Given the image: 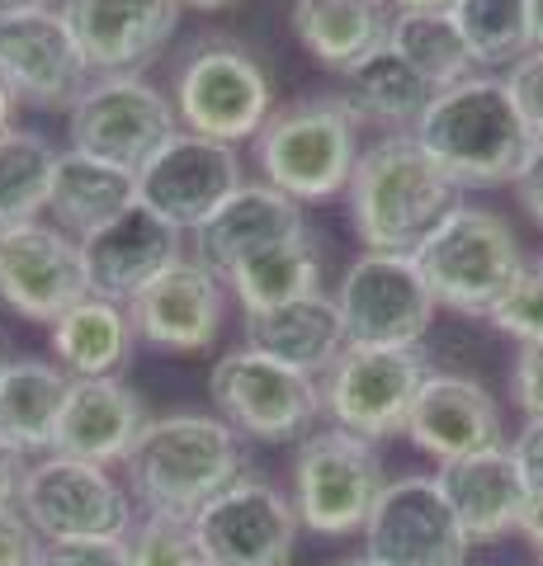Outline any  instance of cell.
<instances>
[{
    "mask_svg": "<svg viewBox=\"0 0 543 566\" xmlns=\"http://www.w3.org/2000/svg\"><path fill=\"white\" fill-rule=\"evenodd\" d=\"M505 449H511L515 468H520V476H524V486L543 491V420H524L520 434H515Z\"/></svg>",
    "mask_w": 543,
    "mask_h": 566,
    "instance_id": "cell-41",
    "label": "cell"
},
{
    "mask_svg": "<svg viewBox=\"0 0 543 566\" xmlns=\"http://www.w3.org/2000/svg\"><path fill=\"white\" fill-rule=\"evenodd\" d=\"M515 534L530 543L534 553H539V562H543V491H530V501H524V515H520Z\"/></svg>",
    "mask_w": 543,
    "mask_h": 566,
    "instance_id": "cell-44",
    "label": "cell"
},
{
    "mask_svg": "<svg viewBox=\"0 0 543 566\" xmlns=\"http://www.w3.org/2000/svg\"><path fill=\"white\" fill-rule=\"evenodd\" d=\"M303 237H307L303 203H293L289 193H279L265 180H247L195 232V255L208 264V270L227 274L232 264H241L255 251H270V245H284V241H303Z\"/></svg>",
    "mask_w": 543,
    "mask_h": 566,
    "instance_id": "cell-23",
    "label": "cell"
},
{
    "mask_svg": "<svg viewBox=\"0 0 543 566\" xmlns=\"http://www.w3.org/2000/svg\"><path fill=\"white\" fill-rule=\"evenodd\" d=\"M170 104L185 133L237 147V142H255L274 114V81L251 48L208 39L175 71Z\"/></svg>",
    "mask_w": 543,
    "mask_h": 566,
    "instance_id": "cell-6",
    "label": "cell"
},
{
    "mask_svg": "<svg viewBox=\"0 0 543 566\" xmlns=\"http://www.w3.org/2000/svg\"><path fill=\"white\" fill-rule=\"evenodd\" d=\"M539 270H543V260H539Z\"/></svg>",
    "mask_w": 543,
    "mask_h": 566,
    "instance_id": "cell-52",
    "label": "cell"
},
{
    "mask_svg": "<svg viewBox=\"0 0 543 566\" xmlns=\"http://www.w3.org/2000/svg\"><path fill=\"white\" fill-rule=\"evenodd\" d=\"M487 322L520 345L543 340V270L539 264H524V274L492 303Z\"/></svg>",
    "mask_w": 543,
    "mask_h": 566,
    "instance_id": "cell-36",
    "label": "cell"
},
{
    "mask_svg": "<svg viewBox=\"0 0 543 566\" xmlns=\"http://www.w3.org/2000/svg\"><path fill=\"white\" fill-rule=\"evenodd\" d=\"M24 472H29V453H24L20 444H10L6 434H0V505L20 501Z\"/></svg>",
    "mask_w": 543,
    "mask_h": 566,
    "instance_id": "cell-43",
    "label": "cell"
},
{
    "mask_svg": "<svg viewBox=\"0 0 543 566\" xmlns=\"http://www.w3.org/2000/svg\"><path fill=\"white\" fill-rule=\"evenodd\" d=\"M539 566H543V562H539Z\"/></svg>",
    "mask_w": 543,
    "mask_h": 566,
    "instance_id": "cell-53",
    "label": "cell"
},
{
    "mask_svg": "<svg viewBox=\"0 0 543 566\" xmlns=\"http://www.w3.org/2000/svg\"><path fill=\"white\" fill-rule=\"evenodd\" d=\"M511 397L524 411V420H543V340L520 345L511 368Z\"/></svg>",
    "mask_w": 543,
    "mask_h": 566,
    "instance_id": "cell-40",
    "label": "cell"
},
{
    "mask_svg": "<svg viewBox=\"0 0 543 566\" xmlns=\"http://www.w3.org/2000/svg\"><path fill=\"white\" fill-rule=\"evenodd\" d=\"M388 472H383V453L369 439L349 430H312L293 458V510L307 534L322 538H349L364 534Z\"/></svg>",
    "mask_w": 543,
    "mask_h": 566,
    "instance_id": "cell-7",
    "label": "cell"
},
{
    "mask_svg": "<svg viewBox=\"0 0 543 566\" xmlns=\"http://www.w3.org/2000/svg\"><path fill=\"white\" fill-rule=\"evenodd\" d=\"M255 170L260 180L289 193L293 203H326L345 193L359 161V118L341 95L289 99L255 133Z\"/></svg>",
    "mask_w": 543,
    "mask_h": 566,
    "instance_id": "cell-4",
    "label": "cell"
},
{
    "mask_svg": "<svg viewBox=\"0 0 543 566\" xmlns=\"http://www.w3.org/2000/svg\"><path fill=\"white\" fill-rule=\"evenodd\" d=\"M241 185H247L241 151L185 128L137 170V199L175 222L185 237H195Z\"/></svg>",
    "mask_w": 543,
    "mask_h": 566,
    "instance_id": "cell-15",
    "label": "cell"
},
{
    "mask_svg": "<svg viewBox=\"0 0 543 566\" xmlns=\"http://www.w3.org/2000/svg\"><path fill=\"white\" fill-rule=\"evenodd\" d=\"M189 524H195L203 566H289L297 528H303L293 495L251 472L218 491Z\"/></svg>",
    "mask_w": 543,
    "mask_h": 566,
    "instance_id": "cell-13",
    "label": "cell"
},
{
    "mask_svg": "<svg viewBox=\"0 0 543 566\" xmlns=\"http://www.w3.org/2000/svg\"><path fill=\"white\" fill-rule=\"evenodd\" d=\"M511 189H515L520 208L543 227V142H530V151H524V161H520V170H515Z\"/></svg>",
    "mask_w": 543,
    "mask_h": 566,
    "instance_id": "cell-42",
    "label": "cell"
},
{
    "mask_svg": "<svg viewBox=\"0 0 543 566\" xmlns=\"http://www.w3.org/2000/svg\"><path fill=\"white\" fill-rule=\"evenodd\" d=\"M66 392H72V374H62L52 359L14 354L0 374V434L24 453H48Z\"/></svg>",
    "mask_w": 543,
    "mask_h": 566,
    "instance_id": "cell-29",
    "label": "cell"
},
{
    "mask_svg": "<svg viewBox=\"0 0 543 566\" xmlns=\"http://www.w3.org/2000/svg\"><path fill=\"white\" fill-rule=\"evenodd\" d=\"M137 345L133 316L124 303L85 293L52 322V364L72 378H118Z\"/></svg>",
    "mask_w": 543,
    "mask_h": 566,
    "instance_id": "cell-27",
    "label": "cell"
},
{
    "mask_svg": "<svg viewBox=\"0 0 543 566\" xmlns=\"http://www.w3.org/2000/svg\"><path fill=\"white\" fill-rule=\"evenodd\" d=\"M52 166H58V147L43 133H0V232L20 222H39V212H48Z\"/></svg>",
    "mask_w": 543,
    "mask_h": 566,
    "instance_id": "cell-33",
    "label": "cell"
},
{
    "mask_svg": "<svg viewBox=\"0 0 543 566\" xmlns=\"http://www.w3.org/2000/svg\"><path fill=\"white\" fill-rule=\"evenodd\" d=\"M227 293L237 297V307L247 316L260 312H274L284 303H297L307 293H322V255L312 237L303 241H284V245H270V251H255L241 264L222 274Z\"/></svg>",
    "mask_w": 543,
    "mask_h": 566,
    "instance_id": "cell-31",
    "label": "cell"
},
{
    "mask_svg": "<svg viewBox=\"0 0 543 566\" xmlns=\"http://www.w3.org/2000/svg\"><path fill=\"white\" fill-rule=\"evenodd\" d=\"M208 397L237 434L260 439V444H303L322 420V382L251 345L213 364Z\"/></svg>",
    "mask_w": 543,
    "mask_h": 566,
    "instance_id": "cell-8",
    "label": "cell"
},
{
    "mask_svg": "<svg viewBox=\"0 0 543 566\" xmlns=\"http://www.w3.org/2000/svg\"><path fill=\"white\" fill-rule=\"evenodd\" d=\"M0 81L29 109H72L95 81L58 6L0 10Z\"/></svg>",
    "mask_w": 543,
    "mask_h": 566,
    "instance_id": "cell-14",
    "label": "cell"
},
{
    "mask_svg": "<svg viewBox=\"0 0 543 566\" xmlns=\"http://www.w3.org/2000/svg\"><path fill=\"white\" fill-rule=\"evenodd\" d=\"M14 359V354H10V340H6V331H0V374H6V364Z\"/></svg>",
    "mask_w": 543,
    "mask_h": 566,
    "instance_id": "cell-50",
    "label": "cell"
},
{
    "mask_svg": "<svg viewBox=\"0 0 543 566\" xmlns=\"http://www.w3.org/2000/svg\"><path fill=\"white\" fill-rule=\"evenodd\" d=\"M530 24H534V48H543V0H530Z\"/></svg>",
    "mask_w": 543,
    "mask_h": 566,
    "instance_id": "cell-47",
    "label": "cell"
},
{
    "mask_svg": "<svg viewBox=\"0 0 543 566\" xmlns=\"http://www.w3.org/2000/svg\"><path fill=\"white\" fill-rule=\"evenodd\" d=\"M128 566H203L195 524L175 515H143L128 534Z\"/></svg>",
    "mask_w": 543,
    "mask_h": 566,
    "instance_id": "cell-35",
    "label": "cell"
},
{
    "mask_svg": "<svg viewBox=\"0 0 543 566\" xmlns=\"http://www.w3.org/2000/svg\"><path fill=\"white\" fill-rule=\"evenodd\" d=\"M91 293L81 241L58 222H20L0 232V307L20 322L52 326Z\"/></svg>",
    "mask_w": 543,
    "mask_h": 566,
    "instance_id": "cell-16",
    "label": "cell"
},
{
    "mask_svg": "<svg viewBox=\"0 0 543 566\" xmlns=\"http://www.w3.org/2000/svg\"><path fill=\"white\" fill-rule=\"evenodd\" d=\"M336 307L349 345L416 349L435 322V293L420 274L416 255L359 251L336 289Z\"/></svg>",
    "mask_w": 543,
    "mask_h": 566,
    "instance_id": "cell-12",
    "label": "cell"
},
{
    "mask_svg": "<svg viewBox=\"0 0 543 566\" xmlns=\"http://www.w3.org/2000/svg\"><path fill=\"white\" fill-rule=\"evenodd\" d=\"M388 48L407 66H416L435 91H449V85L472 76V52L449 10H397L388 29Z\"/></svg>",
    "mask_w": 543,
    "mask_h": 566,
    "instance_id": "cell-32",
    "label": "cell"
},
{
    "mask_svg": "<svg viewBox=\"0 0 543 566\" xmlns=\"http://www.w3.org/2000/svg\"><path fill=\"white\" fill-rule=\"evenodd\" d=\"M14 109H20V99H14V95L6 91V81H0V133L14 128Z\"/></svg>",
    "mask_w": 543,
    "mask_h": 566,
    "instance_id": "cell-45",
    "label": "cell"
},
{
    "mask_svg": "<svg viewBox=\"0 0 543 566\" xmlns=\"http://www.w3.org/2000/svg\"><path fill=\"white\" fill-rule=\"evenodd\" d=\"M222 312H227V283L199 255L170 264L152 289H143L128 303L137 340L170 354H203L218 340Z\"/></svg>",
    "mask_w": 543,
    "mask_h": 566,
    "instance_id": "cell-20",
    "label": "cell"
},
{
    "mask_svg": "<svg viewBox=\"0 0 543 566\" xmlns=\"http://www.w3.org/2000/svg\"><path fill=\"white\" fill-rule=\"evenodd\" d=\"M397 10H453V0H393Z\"/></svg>",
    "mask_w": 543,
    "mask_h": 566,
    "instance_id": "cell-46",
    "label": "cell"
},
{
    "mask_svg": "<svg viewBox=\"0 0 543 566\" xmlns=\"http://www.w3.org/2000/svg\"><path fill=\"white\" fill-rule=\"evenodd\" d=\"M180 133L170 95L152 85L143 71H118V76H95L85 95L66 109V137L85 156H100L109 166L143 170L166 142Z\"/></svg>",
    "mask_w": 543,
    "mask_h": 566,
    "instance_id": "cell-9",
    "label": "cell"
},
{
    "mask_svg": "<svg viewBox=\"0 0 543 566\" xmlns=\"http://www.w3.org/2000/svg\"><path fill=\"white\" fill-rule=\"evenodd\" d=\"M468 547L472 543L435 476L388 482L364 524V553L383 566H463Z\"/></svg>",
    "mask_w": 543,
    "mask_h": 566,
    "instance_id": "cell-17",
    "label": "cell"
},
{
    "mask_svg": "<svg viewBox=\"0 0 543 566\" xmlns=\"http://www.w3.org/2000/svg\"><path fill=\"white\" fill-rule=\"evenodd\" d=\"M43 553H48V543L29 524L20 501L0 505V566H43Z\"/></svg>",
    "mask_w": 543,
    "mask_h": 566,
    "instance_id": "cell-38",
    "label": "cell"
},
{
    "mask_svg": "<svg viewBox=\"0 0 543 566\" xmlns=\"http://www.w3.org/2000/svg\"><path fill=\"white\" fill-rule=\"evenodd\" d=\"M39 6H52V0H0V10H39Z\"/></svg>",
    "mask_w": 543,
    "mask_h": 566,
    "instance_id": "cell-48",
    "label": "cell"
},
{
    "mask_svg": "<svg viewBox=\"0 0 543 566\" xmlns=\"http://www.w3.org/2000/svg\"><path fill=\"white\" fill-rule=\"evenodd\" d=\"M440 482L445 501L453 505L459 515L468 543H501L505 534L520 528V515H524V501H530V486L515 468V458L505 444L497 449H482L472 458H459V463H445L435 472Z\"/></svg>",
    "mask_w": 543,
    "mask_h": 566,
    "instance_id": "cell-24",
    "label": "cell"
},
{
    "mask_svg": "<svg viewBox=\"0 0 543 566\" xmlns=\"http://www.w3.org/2000/svg\"><path fill=\"white\" fill-rule=\"evenodd\" d=\"M401 434L426 458H435L440 468L505 444L497 397L463 374H435V368H430V378L420 382Z\"/></svg>",
    "mask_w": 543,
    "mask_h": 566,
    "instance_id": "cell-21",
    "label": "cell"
},
{
    "mask_svg": "<svg viewBox=\"0 0 543 566\" xmlns=\"http://www.w3.org/2000/svg\"><path fill=\"white\" fill-rule=\"evenodd\" d=\"M20 510L43 534V543L133 534V491L109 468L62 453H43L39 463H29L20 486Z\"/></svg>",
    "mask_w": 543,
    "mask_h": 566,
    "instance_id": "cell-10",
    "label": "cell"
},
{
    "mask_svg": "<svg viewBox=\"0 0 543 566\" xmlns=\"http://www.w3.org/2000/svg\"><path fill=\"white\" fill-rule=\"evenodd\" d=\"M43 566H128V538H81V543H48Z\"/></svg>",
    "mask_w": 543,
    "mask_h": 566,
    "instance_id": "cell-39",
    "label": "cell"
},
{
    "mask_svg": "<svg viewBox=\"0 0 543 566\" xmlns=\"http://www.w3.org/2000/svg\"><path fill=\"white\" fill-rule=\"evenodd\" d=\"M128 491L147 515L195 520L241 476V434L222 416H156L124 458Z\"/></svg>",
    "mask_w": 543,
    "mask_h": 566,
    "instance_id": "cell-2",
    "label": "cell"
},
{
    "mask_svg": "<svg viewBox=\"0 0 543 566\" xmlns=\"http://www.w3.org/2000/svg\"><path fill=\"white\" fill-rule=\"evenodd\" d=\"M81 260H85L91 293L128 307L170 264L185 260V232L137 199L133 208L118 212V218H109L104 227L81 237Z\"/></svg>",
    "mask_w": 543,
    "mask_h": 566,
    "instance_id": "cell-18",
    "label": "cell"
},
{
    "mask_svg": "<svg viewBox=\"0 0 543 566\" xmlns=\"http://www.w3.org/2000/svg\"><path fill=\"white\" fill-rule=\"evenodd\" d=\"M189 10H227V6H237V0H185Z\"/></svg>",
    "mask_w": 543,
    "mask_h": 566,
    "instance_id": "cell-49",
    "label": "cell"
},
{
    "mask_svg": "<svg viewBox=\"0 0 543 566\" xmlns=\"http://www.w3.org/2000/svg\"><path fill=\"white\" fill-rule=\"evenodd\" d=\"M95 76L152 66L180 33L185 0H58Z\"/></svg>",
    "mask_w": 543,
    "mask_h": 566,
    "instance_id": "cell-19",
    "label": "cell"
},
{
    "mask_svg": "<svg viewBox=\"0 0 543 566\" xmlns=\"http://www.w3.org/2000/svg\"><path fill=\"white\" fill-rule=\"evenodd\" d=\"M426 378L430 364L420 345L416 349L345 345L341 359L322 374V416H331L336 430H349L378 444V439L407 430L411 401Z\"/></svg>",
    "mask_w": 543,
    "mask_h": 566,
    "instance_id": "cell-11",
    "label": "cell"
},
{
    "mask_svg": "<svg viewBox=\"0 0 543 566\" xmlns=\"http://www.w3.org/2000/svg\"><path fill=\"white\" fill-rule=\"evenodd\" d=\"M416 264L440 307L487 316L497 297L524 274V251L501 212L459 203L416 251Z\"/></svg>",
    "mask_w": 543,
    "mask_h": 566,
    "instance_id": "cell-5",
    "label": "cell"
},
{
    "mask_svg": "<svg viewBox=\"0 0 543 566\" xmlns=\"http://www.w3.org/2000/svg\"><path fill=\"white\" fill-rule=\"evenodd\" d=\"M349 114L359 123H374L383 133H411L420 114L430 109L435 85L420 76L416 66H407L393 48H378L374 57H364L355 71L345 76V95Z\"/></svg>",
    "mask_w": 543,
    "mask_h": 566,
    "instance_id": "cell-30",
    "label": "cell"
},
{
    "mask_svg": "<svg viewBox=\"0 0 543 566\" xmlns=\"http://www.w3.org/2000/svg\"><path fill=\"white\" fill-rule=\"evenodd\" d=\"M411 137L459 189L511 185L530 151V133L501 76H463L449 91H435Z\"/></svg>",
    "mask_w": 543,
    "mask_h": 566,
    "instance_id": "cell-3",
    "label": "cell"
},
{
    "mask_svg": "<svg viewBox=\"0 0 543 566\" xmlns=\"http://www.w3.org/2000/svg\"><path fill=\"white\" fill-rule=\"evenodd\" d=\"M453 24L472 52V66H515L534 52L530 0H453Z\"/></svg>",
    "mask_w": 543,
    "mask_h": 566,
    "instance_id": "cell-34",
    "label": "cell"
},
{
    "mask_svg": "<svg viewBox=\"0 0 543 566\" xmlns=\"http://www.w3.org/2000/svg\"><path fill=\"white\" fill-rule=\"evenodd\" d=\"M459 203L463 189L411 133H383L374 147H364L345 185L349 227L364 251L378 255H416Z\"/></svg>",
    "mask_w": 543,
    "mask_h": 566,
    "instance_id": "cell-1",
    "label": "cell"
},
{
    "mask_svg": "<svg viewBox=\"0 0 543 566\" xmlns=\"http://www.w3.org/2000/svg\"><path fill=\"white\" fill-rule=\"evenodd\" d=\"M393 0H293V33L317 66L349 76L364 57L388 48Z\"/></svg>",
    "mask_w": 543,
    "mask_h": 566,
    "instance_id": "cell-25",
    "label": "cell"
},
{
    "mask_svg": "<svg viewBox=\"0 0 543 566\" xmlns=\"http://www.w3.org/2000/svg\"><path fill=\"white\" fill-rule=\"evenodd\" d=\"M505 91H511V104L524 123L530 142H543V48L524 52L515 66H505Z\"/></svg>",
    "mask_w": 543,
    "mask_h": 566,
    "instance_id": "cell-37",
    "label": "cell"
},
{
    "mask_svg": "<svg viewBox=\"0 0 543 566\" xmlns=\"http://www.w3.org/2000/svg\"><path fill=\"white\" fill-rule=\"evenodd\" d=\"M147 420L152 416L143 406V392L124 378H72V392H66L48 453L114 468L133 453Z\"/></svg>",
    "mask_w": 543,
    "mask_h": 566,
    "instance_id": "cell-22",
    "label": "cell"
},
{
    "mask_svg": "<svg viewBox=\"0 0 543 566\" xmlns=\"http://www.w3.org/2000/svg\"><path fill=\"white\" fill-rule=\"evenodd\" d=\"M137 203V175L124 166H109L100 156H85L76 147L58 151L52 166V189H48V212L58 218L66 237H85L118 218L124 208Z\"/></svg>",
    "mask_w": 543,
    "mask_h": 566,
    "instance_id": "cell-28",
    "label": "cell"
},
{
    "mask_svg": "<svg viewBox=\"0 0 543 566\" xmlns=\"http://www.w3.org/2000/svg\"><path fill=\"white\" fill-rule=\"evenodd\" d=\"M247 345L270 354L279 364H289V368H303L312 378L326 374V368L341 359V349L349 345L336 293L322 289V293H307L274 312L247 316Z\"/></svg>",
    "mask_w": 543,
    "mask_h": 566,
    "instance_id": "cell-26",
    "label": "cell"
},
{
    "mask_svg": "<svg viewBox=\"0 0 543 566\" xmlns=\"http://www.w3.org/2000/svg\"><path fill=\"white\" fill-rule=\"evenodd\" d=\"M336 566H383V562H374L369 553H364V557H345V562H336Z\"/></svg>",
    "mask_w": 543,
    "mask_h": 566,
    "instance_id": "cell-51",
    "label": "cell"
}]
</instances>
